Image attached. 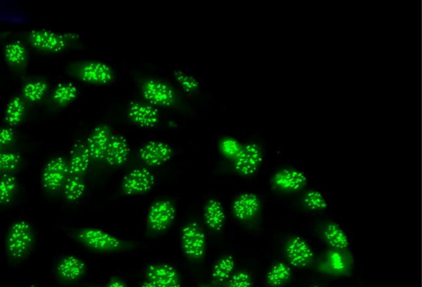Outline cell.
I'll use <instances>...</instances> for the list:
<instances>
[{"label":"cell","instance_id":"6da1fadb","mask_svg":"<svg viewBox=\"0 0 422 287\" xmlns=\"http://www.w3.org/2000/svg\"><path fill=\"white\" fill-rule=\"evenodd\" d=\"M33 243V229L29 223L18 221L10 227L6 238L8 253L12 259L25 257Z\"/></svg>","mask_w":422,"mask_h":287},{"label":"cell","instance_id":"7a4b0ae2","mask_svg":"<svg viewBox=\"0 0 422 287\" xmlns=\"http://www.w3.org/2000/svg\"><path fill=\"white\" fill-rule=\"evenodd\" d=\"M181 243L189 258L200 259L206 249V236L196 223H188L181 230Z\"/></svg>","mask_w":422,"mask_h":287},{"label":"cell","instance_id":"3957f363","mask_svg":"<svg viewBox=\"0 0 422 287\" xmlns=\"http://www.w3.org/2000/svg\"><path fill=\"white\" fill-rule=\"evenodd\" d=\"M263 160V153L257 144H247L235 157V168L240 174L250 175L257 171Z\"/></svg>","mask_w":422,"mask_h":287},{"label":"cell","instance_id":"277c9868","mask_svg":"<svg viewBox=\"0 0 422 287\" xmlns=\"http://www.w3.org/2000/svg\"><path fill=\"white\" fill-rule=\"evenodd\" d=\"M78 237L85 245L94 250H118L122 246L120 239L100 229H86L82 230L78 234Z\"/></svg>","mask_w":422,"mask_h":287},{"label":"cell","instance_id":"5b68a950","mask_svg":"<svg viewBox=\"0 0 422 287\" xmlns=\"http://www.w3.org/2000/svg\"><path fill=\"white\" fill-rule=\"evenodd\" d=\"M155 182V176L147 168H137L125 176L123 188L128 195L143 194L148 191Z\"/></svg>","mask_w":422,"mask_h":287},{"label":"cell","instance_id":"8992f818","mask_svg":"<svg viewBox=\"0 0 422 287\" xmlns=\"http://www.w3.org/2000/svg\"><path fill=\"white\" fill-rule=\"evenodd\" d=\"M175 216V209L173 204L168 200L157 202L150 208L148 215V223L153 231H163L170 225Z\"/></svg>","mask_w":422,"mask_h":287},{"label":"cell","instance_id":"52a82bcc","mask_svg":"<svg viewBox=\"0 0 422 287\" xmlns=\"http://www.w3.org/2000/svg\"><path fill=\"white\" fill-rule=\"evenodd\" d=\"M143 94L150 103L156 105H169L175 99V93L171 86L157 80H150L146 82Z\"/></svg>","mask_w":422,"mask_h":287},{"label":"cell","instance_id":"ba28073f","mask_svg":"<svg viewBox=\"0 0 422 287\" xmlns=\"http://www.w3.org/2000/svg\"><path fill=\"white\" fill-rule=\"evenodd\" d=\"M172 148L164 141H152L146 144L140 150V159L151 166L161 165L171 158Z\"/></svg>","mask_w":422,"mask_h":287},{"label":"cell","instance_id":"9c48e42d","mask_svg":"<svg viewBox=\"0 0 422 287\" xmlns=\"http://www.w3.org/2000/svg\"><path fill=\"white\" fill-rule=\"evenodd\" d=\"M67 173H68V164L62 158L50 161L43 171V186L50 191L58 190L64 182Z\"/></svg>","mask_w":422,"mask_h":287},{"label":"cell","instance_id":"30bf717a","mask_svg":"<svg viewBox=\"0 0 422 287\" xmlns=\"http://www.w3.org/2000/svg\"><path fill=\"white\" fill-rule=\"evenodd\" d=\"M129 117L134 123L143 128H152L159 123V113L151 105L133 103L129 108Z\"/></svg>","mask_w":422,"mask_h":287},{"label":"cell","instance_id":"8fae6325","mask_svg":"<svg viewBox=\"0 0 422 287\" xmlns=\"http://www.w3.org/2000/svg\"><path fill=\"white\" fill-rule=\"evenodd\" d=\"M110 137L108 128L104 125L94 130L86 144L90 158L96 160L105 159Z\"/></svg>","mask_w":422,"mask_h":287},{"label":"cell","instance_id":"7c38bea8","mask_svg":"<svg viewBox=\"0 0 422 287\" xmlns=\"http://www.w3.org/2000/svg\"><path fill=\"white\" fill-rule=\"evenodd\" d=\"M150 281L159 287H180L179 277L172 266L164 264L153 265L148 269Z\"/></svg>","mask_w":422,"mask_h":287},{"label":"cell","instance_id":"4fadbf2b","mask_svg":"<svg viewBox=\"0 0 422 287\" xmlns=\"http://www.w3.org/2000/svg\"><path fill=\"white\" fill-rule=\"evenodd\" d=\"M30 42L37 49L51 52H59L67 45L64 35H58L47 31H35L30 34Z\"/></svg>","mask_w":422,"mask_h":287},{"label":"cell","instance_id":"5bb4252c","mask_svg":"<svg viewBox=\"0 0 422 287\" xmlns=\"http://www.w3.org/2000/svg\"><path fill=\"white\" fill-rule=\"evenodd\" d=\"M287 254L291 264L297 267L308 265L313 259V250L301 238L291 239L287 246Z\"/></svg>","mask_w":422,"mask_h":287},{"label":"cell","instance_id":"9a60e30c","mask_svg":"<svg viewBox=\"0 0 422 287\" xmlns=\"http://www.w3.org/2000/svg\"><path fill=\"white\" fill-rule=\"evenodd\" d=\"M80 74L82 80L92 84H106L113 78L112 69L100 62H90L82 66Z\"/></svg>","mask_w":422,"mask_h":287},{"label":"cell","instance_id":"2e32d148","mask_svg":"<svg viewBox=\"0 0 422 287\" xmlns=\"http://www.w3.org/2000/svg\"><path fill=\"white\" fill-rule=\"evenodd\" d=\"M129 146L128 141L121 136L110 137L107 150L105 159L107 163L113 166H118L125 163L129 156Z\"/></svg>","mask_w":422,"mask_h":287},{"label":"cell","instance_id":"e0dca14e","mask_svg":"<svg viewBox=\"0 0 422 287\" xmlns=\"http://www.w3.org/2000/svg\"><path fill=\"white\" fill-rule=\"evenodd\" d=\"M274 182L283 191H294L305 186L306 177L301 171L285 168L275 175Z\"/></svg>","mask_w":422,"mask_h":287},{"label":"cell","instance_id":"ac0fdd59","mask_svg":"<svg viewBox=\"0 0 422 287\" xmlns=\"http://www.w3.org/2000/svg\"><path fill=\"white\" fill-rule=\"evenodd\" d=\"M91 159L87 150L86 144L80 143L74 147L68 164V171L73 176H80L88 170Z\"/></svg>","mask_w":422,"mask_h":287},{"label":"cell","instance_id":"d6986e66","mask_svg":"<svg viewBox=\"0 0 422 287\" xmlns=\"http://www.w3.org/2000/svg\"><path fill=\"white\" fill-rule=\"evenodd\" d=\"M259 203L257 196L252 194H243L235 200L234 212L240 220H247L257 214Z\"/></svg>","mask_w":422,"mask_h":287},{"label":"cell","instance_id":"ffe728a7","mask_svg":"<svg viewBox=\"0 0 422 287\" xmlns=\"http://www.w3.org/2000/svg\"><path fill=\"white\" fill-rule=\"evenodd\" d=\"M58 270L59 275L65 280H77L85 272V264L77 257L68 256L59 263Z\"/></svg>","mask_w":422,"mask_h":287},{"label":"cell","instance_id":"44dd1931","mask_svg":"<svg viewBox=\"0 0 422 287\" xmlns=\"http://www.w3.org/2000/svg\"><path fill=\"white\" fill-rule=\"evenodd\" d=\"M224 208L219 202L211 200L204 210V218L209 227L215 231L222 229L225 222Z\"/></svg>","mask_w":422,"mask_h":287},{"label":"cell","instance_id":"7402d4cb","mask_svg":"<svg viewBox=\"0 0 422 287\" xmlns=\"http://www.w3.org/2000/svg\"><path fill=\"white\" fill-rule=\"evenodd\" d=\"M325 237L331 246L345 249L349 245L348 236L336 224H329L325 230Z\"/></svg>","mask_w":422,"mask_h":287},{"label":"cell","instance_id":"603a6c76","mask_svg":"<svg viewBox=\"0 0 422 287\" xmlns=\"http://www.w3.org/2000/svg\"><path fill=\"white\" fill-rule=\"evenodd\" d=\"M235 268V261L231 256L220 259L213 270L212 277L216 281L222 282L230 277Z\"/></svg>","mask_w":422,"mask_h":287},{"label":"cell","instance_id":"cb8c5ba5","mask_svg":"<svg viewBox=\"0 0 422 287\" xmlns=\"http://www.w3.org/2000/svg\"><path fill=\"white\" fill-rule=\"evenodd\" d=\"M85 184L80 176H72L66 182L64 194L69 200H80L85 194Z\"/></svg>","mask_w":422,"mask_h":287},{"label":"cell","instance_id":"d4e9b609","mask_svg":"<svg viewBox=\"0 0 422 287\" xmlns=\"http://www.w3.org/2000/svg\"><path fill=\"white\" fill-rule=\"evenodd\" d=\"M290 277V269L283 263H279L267 274V281L273 286H280Z\"/></svg>","mask_w":422,"mask_h":287},{"label":"cell","instance_id":"484cf974","mask_svg":"<svg viewBox=\"0 0 422 287\" xmlns=\"http://www.w3.org/2000/svg\"><path fill=\"white\" fill-rule=\"evenodd\" d=\"M47 85L42 81H31L24 86V96L30 101H38L46 92Z\"/></svg>","mask_w":422,"mask_h":287},{"label":"cell","instance_id":"4316f807","mask_svg":"<svg viewBox=\"0 0 422 287\" xmlns=\"http://www.w3.org/2000/svg\"><path fill=\"white\" fill-rule=\"evenodd\" d=\"M24 114V104L21 99L15 97L8 105L6 120L10 125H17L21 121Z\"/></svg>","mask_w":422,"mask_h":287},{"label":"cell","instance_id":"83f0119b","mask_svg":"<svg viewBox=\"0 0 422 287\" xmlns=\"http://www.w3.org/2000/svg\"><path fill=\"white\" fill-rule=\"evenodd\" d=\"M77 88L73 85L61 84L55 89L53 98L58 103L64 104L73 101L77 96Z\"/></svg>","mask_w":422,"mask_h":287},{"label":"cell","instance_id":"f1b7e54d","mask_svg":"<svg viewBox=\"0 0 422 287\" xmlns=\"http://www.w3.org/2000/svg\"><path fill=\"white\" fill-rule=\"evenodd\" d=\"M17 189V180L14 177L6 175L0 180V204L10 202Z\"/></svg>","mask_w":422,"mask_h":287},{"label":"cell","instance_id":"f546056e","mask_svg":"<svg viewBox=\"0 0 422 287\" xmlns=\"http://www.w3.org/2000/svg\"><path fill=\"white\" fill-rule=\"evenodd\" d=\"M6 58L11 64H21L26 58V50L19 42H13L8 45L6 49Z\"/></svg>","mask_w":422,"mask_h":287},{"label":"cell","instance_id":"4dcf8cb0","mask_svg":"<svg viewBox=\"0 0 422 287\" xmlns=\"http://www.w3.org/2000/svg\"><path fill=\"white\" fill-rule=\"evenodd\" d=\"M304 203L313 210H323L327 207L324 196L317 191H310L306 193Z\"/></svg>","mask_w":422,"mask_h":287},{"label":"cell","instance_id":"1f68e13d","mask_svg":"<svg viewBox=\"0 0 422 287\" xmlns=\"http://www.w3.org/2000/svg\"><path fill=\"white\" fill-rule=\"evenodd\" d=\"M19 157L14 153H0V172L8 173L18 166Z\"/></svg>","mask_w":422,"mask_h":287},{"label":"cell","instance_id":"d6a6232c","mask_svg":"<svg viewBox=\"0 0 422 287\" xmlns=\"http://www.w3.org/2000/svg\"><path fill=\"white\" fill-rule=\"evenodd\" d=\"M175 77L179 85L187 92H192V90L198 88V80L195 78L189 76V74L182 72V71H177Z\"/></svg>","mask_w":422,"mask_h":287},{"label":"cell","instance_id":"836d02e7","mask_svg":"<svg viewBox=\"0 0 422 287\" xmlns=\"http://www.w3.org/2000/svg\"><path fill=\"white\" fill-rule=\"evenodd\" d=\"M229 287H252L249 275L246 271H240L231 277Z\"/></svg>","mask_w":422,"mask_h":287},{"label":"cell","instance_id":"e575fe53","mask_svg":"<svg viewBox=\"0 0 422 287\" xmlns=\"http://www.w3.org/2000/svg\"><path fill=\"white\" fill-rule=\"evenodd\" d=\"M222 149L226 155L236 157L239 153L240 147L236 141L230 139L224 141Z\"/></svg>","mask_w":422,"mask_h":287},{"label":"cell","instance_id":"d590c367","mask_svg":"<svg viewBox=\"0 0 422 287\" xmlns=\"http://www.w3.org/2000/svg\"><path fill=\"white\" fill-rule=\"evenodd\" d=\"M14 134L10 129H0V147L10 144L13 140Z\"/></svg>","mask_w":422,"mask_h":287},{"label":"cell","instance_id":"8d00e7d4","mask_svg":"<svg viewBox=\"0 0 422 287\" xmlns=\"http://www.w3.org/2000/svg\"><path fill=\"white\" fill-rule=\"evenodd\" d=\"M108 287H125L123 283L119 281H114L109 285Z\"/></svg>","mask_w":422,"mask_h":287},{"label":"cell","instance_id":"74e56055","mask_svg":"<svg viewBox=\"0 0 422 287\" xmlns=\"http://www.w3.org/2000/svg\"><path fill=\"white\" fill-rule=\"evenodd\" d=\"M141 287H159V286H157V285L155 284V283L149 281L148 282L144 283L143 286Z\"/></svg>","mask_w":422,"mask_h":287},{"label":"cell","instance_id":"f35d334b","mask_svg":"<svg viewBox=\"0 0 422 287\" xmlns=\"http://www.w3.org/2000/svg\"><path fill=\"white\" fill-rule=\"evenodd\" d=\"M313 287H319V286H313Z\"/></svg>","mask_w":422,"mask_h":287}]
</instances>
